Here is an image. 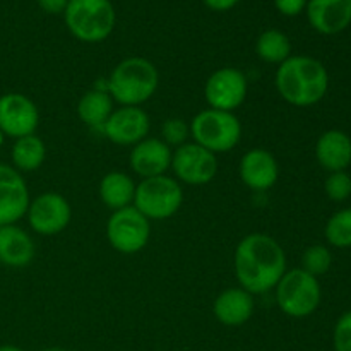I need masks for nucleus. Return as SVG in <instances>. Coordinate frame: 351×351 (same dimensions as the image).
<instances>
[{
  "instance_id": "obj_1",
  "label": "nucleus",
  "mask_w": 351,
  "mask_h": 351,
  "mask_svg": "<svg viewBox=\"0 0 351 351\" xmlns=\"http://www.w3.org/2000/svg\"><path fill=\"white\" fill-rule=\"evenodd\" d=\"M233 266L240 288L252 295H263L274 290L287 273V254L273 237L250 233L237 245Z\"/></svg>"
},
{
  "instance_id": "obj_2",
  "label": "nucleus",
  "mask_w": 351,
  "mask_h": 351,
  "mask_svg": "<svg viewBox=\"0 0 351 351\" xmlns=\"http://www.w3.org/2000/svg\"><path fill=\"white\" fill-rule=\"evenodd\" d=\"M276 89L290 105L305 108L321 101L329 89L328 69L317 58L291 55L278 65Z\"/></svg>"
},
{
  "instance_id": "obj_3",
  "label": "nucleus",
  "mask_w": 351,
  "mask_h": 351,
  "mask_svg": "<svg viewBox=\"0 0 351 351\" xmlns=\"http://www.w3.org/2000/svg\"><path fill=\"white\" fill-rule=\"evenodd\" d=\"M160 84V74L144 57L123 58L110 74L106 91L120 106H141L153 98Z\"/></svg>"
},
{
  "instance_id": "obj_4",
  "label": "nucleus",
  "mask_w": 351,
  "mask_h": 351,
  "mask_svg": "<svg viewBox=\"0 0 351 351\" xmlns=\"http://www.w3.org/2000/svg\"><path fill=\"white\" fill-rule=\"evenodd\" d=\"M115 9L110 0H69L64 10L67 29L82 43H99L115 27Z\"/></svg>"
},
{
  "instance_id": "obj_5",
  "label": "nucleus",
  "mask_w": 351,
  "mask_h": 351,
  "mask_svg": "<svg viewBox=\"0 0 351 351\" xmlns=\"http://www.w3.org/2000/svg\"><path fill=\"white\" fill-rule=\"evenodd\" d=\"M189 125L194 143L213 154L235 149L242 139V123L233 112L206 108L199 112Z\"/></svg>"
},
{
  "instance_id": "obj_6",
  "label": "nucleus",
  "mask_w": 351,
  "mask_h": 351,
  "mask_svg": "<svg viewBox=\"0 0 351 351\" xmlns=\"http://www.w3.org/2000/svg\"><path fill=\"white\" fill-rule=\"evenodd\" d=\"M276 304L285 315L293 319H304L314 314L321 304V285L312 274L302 267L287 271L276 288Z\"/></svg>"
},
{
  "instance_id": "obj_7",
  "label": "nucleus",
  "mask_w": 351,
  "mask_h": 351,
  "mask_svg": "<svg viewBox=\"0 0 351 351\" xmlns=\"http://www.w3.org/2000/svg\"><path fill=\"white\" fill-rule=\"evenodd\" d=\"M184 202V191L180 182L173 177L143 178L136 187L134 208L146 216L149 221L168 219L178 213Z\"/></svg>"
},
{
  "instance_id": "obj_8",
  "label": "nucleus",
  "mask_w": 351,
  "mask_h": 351,
  "mask_svg": "<svg viewBox=\"0 0 351 351\" xmlns=\"http://www.w3.org/2000/svg\"><path fill=\"white\" fill-rule=\"evenodd\" d=\"M151 221L134 206L113 211L106 221V239L120 254H137L147 245Z\"/></svg>"
},
{
  "instance_id": "obj_9",
  "label": "nucleus",
  "mask_w": 351,
  "mask_h": 351,
  "mask_svg": "<svg viewBox=\"0 0 351 351\" xmlns=\"http://www.w3.org/2000/svg\"><path fill=\"white\" fill-rule=\"evenodd\" d=\"M170 168L178 182L187 185H206L215 180L218 173V160L216 154L192 141L173 149Z\"/></svg>"
},
{
  "instance_id": "obj_10",
  "label": "nucleus",
  "mask_w": 351,
  "mask_h": 351,
  "mask_svg": "<svg viewBox=\"0 0 351 351\" xmlns=\"http://www.w3.org/2000/svg\"><path fill=\"white\" fill-rule=\"evenodd\" d=\"M26 216L34 233L53 237L67 228L72 218V209L64 195L57 192H45L29 202Z\"/></svg>"
},
{
  "instance_id": "obj_11",
  "label": "nucleus",
  "mask_w": 351,
  "mask_h": 351,
  "mask_svg": "<svg viewBox=\"0 0 351 351\" xmlns=\"http://www.w3.org/2000/svg\"><path fill=\"white\" fill-rule=\"evenodd\" d=\"M247 77L235 67H221L213 72L204 84V98L209 108L235 112L247 98Z\"/></svg>"
},
{
  "instance_id": "obj_12",
  "label": "nucleus",
  "mask_w": 351,
  "mask_h": 351,
  "mask_svg": "<svg viewBox=\"0 0 351 351\" xmlns=\"http://www.w3.org/2000/svg\"><path fill=\"white\" fill-rule=\"evenodd\" d=\"M40 123V112L33 99L21 93H5L0 96V130L5 137H19L34 134Z\"/></svg>"
},
{
  "instance_id": "obj_13",
  "label": "nucleus",
  "mask_w": 351,
  "mask_h": 351,
  "mask_svg": "<svg viewBox=\"0 0 351 351\" xmlns=\"http://www.w3.org/2000/svg\"><path fill=\"white\" fill-rule=\"evenodd\" d=\"M149 129V115L141 106L115 108L101 127L106 139L119 146H136L137 143L146 139Z\"/></svg>"
},
{
  "instance_id": "obj_14",
  "label": "nucleus",
  "mask_w": 351,
  "mask_h": 351,
  "mask_svg": "<svg viewBox=\"0 0 351 351\" xmlns=\"http://www.w3.org/2000/svg\"><path fill=\"white\" fill-rule=\"evenodd\" d=\"M29 191L21 171L0 163V226L16 225L29 208Z\"/></svg>"
},
{
  "instance_id": "obj_15",
  "label": "nucleus",
  "mask_w": 351,
  "mask_h": 351,
  "mask_svg": "<svg viewBox=\"0 0 351 351\" xmlns=\"http://www.w3.org/2000/svg\"><path fill=\"white\" fill-rule=\"evenodd\" d=\"M173 149L158 137H146L130 151L129 163L136 175L143 178L160 177L165 175L171 167Z\"/></svg>"
},
{
  "instance_id": "obj_16",
  "label": "nucleus",
  "mask_w": 351,
  "mask_h": 351,
  "mask_svg": "<svg viewBox=\"0 0 351 351\" xmlns=\"http://www.w3.org/2000/svg\"><path fill=\"white\" fill-rule=\"evenodd\" d=\"M240 178L252 191H267L280 177V167L273 154L264 147L249 149L240 160Z\"/></svg>"
},
{
  "instance_id": "obj_17",
  "label": "nucleus",
  "mask_w": 351,
  "mask_h": 351,
  "mask_svg": "<svg viewBox=\"0 0 351 351\" xmlns=\"http://www.w3.org/2000/svg\"><path fill=\"white\" fill-rule=\"evenodd\" d=\"M307 19L321 34H338L351 24V0H307Z\"/></svg>"
},
{
  "instance_id": "obj_18",
  "label": "nucleus",
  "mask_w": 351,
  "mask_h": 351,
  "mask_svg": "<svg viewBox=\"0 0 351 351\" xmlns=\"http://www.w3.org/2000/svg\"><path fill=\"white\" fill-rule=\"evenodd\" d=\"M254 295L243 288H228L216 297L213 304L215 317L228 328H239L249 322L254 315Z\"/></svg>"
},
{
  "instance_id": "obj_19",
  "label": "nucleus",
  "mask_w": 351,
  "mask_h": 351,
  "mask_svg": "<svg viewBox=\"0 0 351 351\" xmlns=\"http://www.w3.org/2000/svg\"><path fill=\"white\" fill-rule=\"evenodd\" d=\"M36 254L33 239L17 225L0 226V264L7 267H24Z\"/></svg>"
},
{
  "instance_id": "obj_20",
  "label": "nucleus",
  "mask_w": 351,
  "mask_h": 351,
  "mask_svg": "<svg viewBox=\"0 0 351 351\" xmlns=\"http://www.w3.org/2000/svg\"><path fill=\"white\" fill-rule=\"evenodd\" d=\"M315 158L328 171H345L351 165V139L343 130H328L315 144Z\"/></svg>"
},
{
  "instance_id": "obj_21",
  "label": "nucleus",
  "mask_w": 351,
  "mask_h": 351,
  "mask_svg": "<svg viewBox=\"0 0 351 351\" xmlns=\"http://www.w3.org/2000/svg\"><path fill=\"white\" fill-rule=\"evenodd\" d=\"M136 187L132 178L123 171H110L99 182V199L112 211L134 204Z\"/></svg>"
},
{
  "instance_id": "obj_22",
  "label": "nucleus",
  "mask_w": 351,
  "mask_h": 351,
  "mask_svg": "<svg viewBox=\"0 0 351 351\" xmlns=\"http://www.w3.org/2000/svg\"><path fill=\"white\" fill-rule=\"evenodd\" d=\"M47 158V146L43 139L36 134L14 139L12 149H10V161L17 171H34L45 163Z\"/></svg>"
},
{
  "instance_id": "obj_23",
  "label": "nucleus",
  "mask_w": 351,
  "mask_h": 351,
  "mask_svg": "<svg viewBox=\"0 0 351 351\" xmlns=\"http://www.w3.org/2000/svg\"><path fill=\"white\" fill-rule=\"evenodd\" d=\"M113 99L106 89L95 88L86 91L77 103V115L86 125L101 129L113 112Z\"/></svg>"
},
{
  "instance_id": "obj_24",
  "label": "nucleus",
  "mask_w": 351,
  "mask_h": 351,
  "mask_svg": "<svg viewBox=\"0 0 351 351\" xmlns=\"http://www.w3.org/2000/svg\"><path fill=\"white\" fill-rule=\"evenodd\" d=\"M256 53L266 64H283L291 57L290 38L280 29H266L256 41Z\"/></svg>"
},
{
  "instance_id": "obj_25",
  "label": "nucleus",
  "mask_w": 351,
  "mask_h": 351,
  "mask_svg": "<svg viewBox=\"0 0 351 351\" xmlns=\"http://www.w3.org/2000/svg\"><path fill=\"white\" fill-rule=\"evenodd\" d=\"M326 240L336 249L351 247V208L335 213L326 223Z\"/></svg>"
},
{
  "instance_id": "obj_26",
  "label": "nucleus",
  "mask_w": 351,
  "mask_h": 351,
  "mask_svg": "<svg viewBox=\"0 0 351 351\" xmlns=\"http://www.w3.org/2000/svg\"><path fill=\"white\" fill-rule=\"evenodd\" d=\"M331 250L324 245H311L302 256V269L312 276L319 278L331 269Z\"/></svg>"
},
{
  "instance_id": "obj_27",
  "label": "nucleus",
  "mask_w": 351,
  "mask_h": 351,
  "mask_svg": "<svg viewBox=\"0 0 351 351\" xmlns=\"http://www.w3.org/2000/svg\"><path fill=\"white\" fill-rule=\"evenodd\" d=\"M191 136V125L184 119H168L161 125V141L167 143L171 149H177L187 143Z\"/></svg>"
},
{
  "instance_id": "obj_28",
  "label": "nucleus",
  "mask_w": 351,
  "mask_h": 351,
  "mask_svg": "<svg viewBox=\"0 0 351 351\" xmlns=\"http://www.w3.org/2000/svg\"><path fill=\"white\" fill-rule=\"evenodd\" d=\"M324 191L331 201H346L351 195V177L346 171H332L326 180Z\"/></svg>"
},
{
  "instance_id": "obj_29",
  "label": "nucleus",
  "mask_w": 351,
  "mask_h": 351,
  "mask_svg": "<svg viewBox=\"0 0 351 351\" xmlns=\"http://www.w3.org/2000/svg\"><path fill=\"white\" fill-rule=\"evenodd\" d=\"M336 351H351V311L338 319L332 335Z\"/></svg>"
},
{
  "instance_id": "obj_30",
  "label": "nucleus",
  "mask_w": 351,
  "mask_h": 351,
  "mask_svg": "<svg viewBox=\"0 0 351 351\" xmlns=\"http://www.w3.org/2000/svg\"><path fill=\"white\" fill-rule=\"evenodd\" d=\"M274 5H276L278 12L283 16L295 17L304 12L307 7V0H274Z\"/></svg>"
},
{
  "instance_id": "obj_31",
  "label": "nucleus",
  "mask_w": 351,
  "mask_h": 351,
  "mask_svg": "<svg viewBox=\"0 0 351 351\" xmlns=\"http://www.w3.org/2000/svg\"><path fill=\"white\" fill-rule=\"evenodd\" d=\"M36 2L47 14H64L69 0H36Z\"/></svg>"
},
{
  "instance_id": "obj_32",
  "label": "nucleus",
  "mask_w": 351,
  "mask_h": 351,
  "mask_svg": "<svg viewBox=\"0 0 351 351\" xmlns=\"http://www.w3.org/2000/svg\"><path fill=\"white\" fill-rule=\"evenodd\" d=\"M206 3V7L216 12H225V10L233 9L240 0H202Z\"/></svg>"
},
{
  "instance_id": "obj_33",
  "label": "nucleus",
  "mask_w": 351,
  "mask_h": 351,
  "mask_svg": "<svg viewBox=\"0 0 351 351\" xmlns=\"http://www.w3.org/2000/svg\"><path fill=\"white\" fill-rule=\"evenodd\" d=\"M0 351H24V350L19 348V346H14V345H3V346H0Z\"/></svg>"
},
{
  "instance_id": "obj_34",
  "label": "nucleus",
  "mask_w": 351,
  "mask_h": 351,
  "mask_svg": "<svg viewBox=\"0 0 351 351\" xmlns=\"http://www.w3.org/2000/svg\"><path fill=\"white\" fill-rule=\"evenodd\" d=\"M3 141H5V136H3V132H2V130H0V147L3 146Z\"/></svg>"
},
{
  "instance_id": "obj_35",
  "label": "nucleus",
  "mask_w": 351,
  "mask_h": 351,
  "mask_svg": "<svg viewBox=\"0 0 351 351\" xmlns=\"http://www.w3.org/2000/svg\"><path fill=\"white\" fill-rule=\"evenodd\" d=\"M41 351H67V350H62V348H47V350H41Z\"/></svg>"
}]
</instances>
